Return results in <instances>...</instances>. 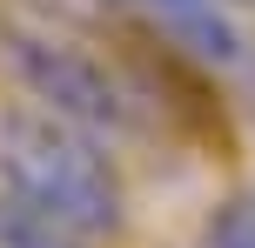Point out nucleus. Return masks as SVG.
<instances>
[{"label": "nucleus", "instance_id": "f257e3e1", "mask_svg": "<svg viewBox=\"0 0 255 248\" xmlns=\"http://www.w3.org/2000/svg\"><path fill=\"white\" fill-rule=\"evenodd\" d=\"M0 195L74 242L121 235L128 181L108 141L54 121L34 101H0Z\"/></svg>", "mask_w": 255, "mask_h": 248}, {"label": "nucleus", "instance_id": "f03ea898", "mask_svg": "<svg viewBox=\"0 0 255 248\" xmlns=\"http://www.w3.org/2000/svg\"><path fill=\"white\" fill-rule=\"evenodd\" d=\"M0 67L34 107H47L54 121L94 141H121L141 128V94L101 54H88L81 40H67L61 27L34 20V13H0Z\"/></svg>", "mask_w": 255, "mask_h": 248}, {"label": "nucleus", "instance_id": "20e7f679", "mask_svg": "<svg viewBox=\"0 0 255 248\" xmlns=\"http://www.w3.org/2000/svg\"><path fill=\"white\" fill-rule=\"evenodd\" d=\"M229 7H235V0H229ZM242 7H255V0H242Z\"/></svg>", "mask_w": 255, "mask_h": 248}, {"label": "nucleus", "instance_id": "7ed1b4c3", "mask_svg": "<svg viewBox=\"0 0 255 248\" xmlns=\"http://www.w3.org/2000/svg\"><path fill=\"white\" fill-rule=\"evenodd\" d=\"M208 248H255V195L235 188V195L215 201L208 215Z\"/></svg>", "mask_w": 255, "mask_h": 248}]
</instances>
